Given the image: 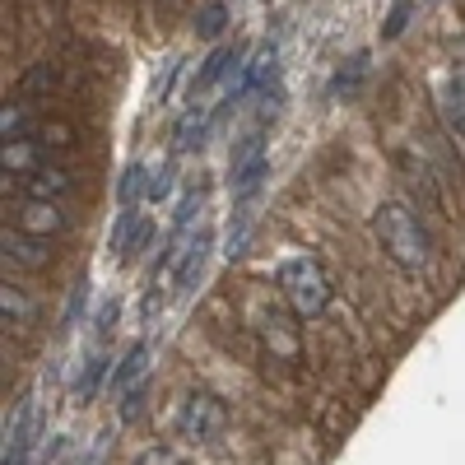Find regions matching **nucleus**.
Masks as SVG:
<instances>
[{
  "label": "nucleus",
  "instance_id": "1",
  "mask_svg": "<svg viewBox=\"0 0 465 465\" xmlns=\"http://www.w3.org/2000/svg\"><path fill=\"white\" fill-rule=\"evenodd\" d=\"M372 232H377L381 252L391 256V265L405 270V275H419L429 265V228H423V219L405 201H381L372 210Z\"/></svg>",
  "mask_w": 465,
  "mask_h": 465
},
{
  "label": "nucleus",
  "instance_id": "2",
  "mask_svg": "<svg viewBox=\"0 0 465 465\" xmlns=\"http://www.w3.org/2000/svg\"><path fill=\"white\" fill-rule=\"evenodd\" d=\"M275 284H280L289 312L298 322H312V317H322L326 307H331V280H326L322 261L307 256V252H289L275 265Z\"/></svg>",
  "mask_w": 465,
  "mask_h": 465
},
{
  "label": "nucleus",
  "instance_id": "3",
  "mask_svg": "<svg viewBox=\"0 0 465 465\" xmlns=\"http://www.w3.org/2000/svg\"><path fill=\"white\" fill-rule=\"evenodd\" d=\"M270 177V153H265V135L247 131L238 144H232V159H228V191H232V205H252L256 191Z\"/></svg>",
  "mask_w": 465,
  "mask_h": 465
},
{
  "label": "nucleus",
  "instance_id": "4",
  "mask_svg": "<svg viewBox=\"0 0 465 465\" xmlns=\"http://www.w3.org/2000/svg\"><path fill=\"white\" fill-rule=\"evenodd\" d=\"M223 429H228V405L214 391H201V386H196V391L182 396V405H177V433L186 442L210 447V442L223 438Z\"/></svg>",
  "mask_w": 465,
  "mask_h": 465
},
{
  "label": "nucleus",
  "instance_id": "5",
  "mask_svg": "<svg viewBox=\"0 0 465 465\" xmlns=\"http://www.w3.org/2000/svg\"><path fill=\"white\" fill-rule=\"evenodd\" d=\"M153 238V219H144L140 210H122V219L112 223V256L116 261H135Z\"/></svg>",
  "mask_w": 465,
  "mask_h": 465
},
{
  "label": "nucleus",
  "instance_id": "6",
  "mask_svg": "<svg viewBox=\"0 0 465 465\" xmlns=\"http://www.w3.org/2000/svg\"><path fill=\"white\" fill-rule=\"evenodd\" d=\"M33 438H37V410H33V401H19V410L5 423V460L0 465H28Z\"/></svg>",
  "mask_w": 465,
  "mask_h": 465
},
{
  "label": "nucleus",
  "instance_id": "7",
  "mask_svg": "<svg viewBox=\"0 0 465 465\" xmlns=\"http://www.w3.org/2000/svg\"><path fill=\"white\" fill-rule=\"evenodd\" d=\"M438 107H442L447 131L465 144V61H456V65L447 70V80L438 84Z\"/></svg>",
  "mask_w": 465,
  "mask_h": 465
},
{
  "label": "nucleus",
  "instance_id": "8",
  "mask_svg": "<svg viewBox=\"0 0 465 465\" xmlns=\"http://www.w3.org/2000/svg\"><path fill=\"white\" fill-rule=\"evenodd\" d=\"M65 210L56 201H24L19 210V232H28V238H56V232H65Z\"/></svg>",
  "mask_w": 465,
  "mask_h": 465
},
{
  "label": "nucleus",
  "instance_id": "9",
  "mask_svg": "<svg viewBox=\"0 0 465 465\" xmlns=\"http://www.w3.org/2000/svg\"><path fill=\"white\" fill-rule=\"evenodd\" d=\"M19 186H24L28 201H56V205H61V196H70V191H74V173L47 163V168H37V173L19 177Z\"/></svg>",
  "mask_w": 465,
  "mask_h": 465
},
{
  "label": "nucleus",
  "instance_id": "10",
  "mask_svg": "<svg viewBox=\"0 0 465 465\" xmlns=\"http://www.w3.org/2000/svg\"><path fill=\"white\" fill-rule=\"evenodd\" d=\"M265 80H275V47H261L252 61H242V74H238V84H232L228 103L238 107V103H242V98H252Z\"/></svg>",
  "mask_w": 465,
  "mask_h": 465
},
{
  "label": "nucleus",
  "instance_id": "11",
  "mask_svg": "<svg viewBox=\"0 0 465 465\" xmlns=\"http://www.w3.org/2000/svg\"><path fill=\"white\" fill-rule=\"evenodd\" d=\"M210 107H201V103H191L182 116H177V126H173V149L177 153H191V149H201L205 144V135H210Z\"/></svg>",
  "mask_w": 465,
  "mask_h": 465
},
{
  "label": "nucleus",
  "instance_id": "12",
  "mask_svg": "<svg viewBox=\"0 0 465 465\" xmlns=\"http://www.w3.org/2000/svg\"><path fill=\"white\" fill-rule=\"evenodd\" d=\"M140 381H149V344H144V340H135V344L126 349V359L112 368V391H116V401H122L126 391H135Z\"/></svg>",
  "mask_w": 465,
  "mask_h": 465
},
{
  "label": "nucleus",
  "instance_id": "13",
  "mask_svg": "<svg viewBox=\"0 0 465 465\" xmlns=\"http://www.w3.org/2000/svg\"><path fill=\"white\" fill-rule=\"evenodd\" d=\"M5 265H15V270H43L52 256H47V242L43 238H28V232H5Z\"/></svg>",
  "mask_w": 465,
  "mask_h": 465
},
{
  "label": "nucleus",
  "instance_id": "14",
  "mask_svg": "<svg viewBox=\"0 0 465 465\" xmlns=\"http://www.w3.org/2000/svg\"><path fill=\"white\" fill-rule=\"evenodd\" d=\"M43 153H47V144L37 135L33 140H15V144L0 149V168H5V177H28V173L43 168Z\"/></svg>",
  "mask_w": 465,
  "mask_h": 465
},
{
  "label": "nucleus",
  "instance_id": "15",
  "mask_svg": "<svg viewBox=\"0 0 465 465\" xmlns=\"http://www.w3.org/2000/svg\"><path fill=\"white\" fill-rule=\"evenodd\" d=\"M238 65H242V52H238V47H214V52L201 61V74L191 80V98L205 94V89H214L223 74H228V70H238Z\"/></svg>",
  "mask_w": 465,
  "mask_h": 465
},
{
  "label": "nucleus",
  "instance_id": "16",
  "mask_svg": "<svg viewBox=\"0 0 465 465\" xmlns=\"http://www.w3.org/2000/svg\"><path fill=\"white\" fill-rule=\"evenodd\" d=\"M33 135H37V112L24 98L5 103V112H0V140L15 144V140H33Z\"/></svg>",
  "mask_w": 465,
  "mask_h": 465
},
{
  "label": "nucleus",
  "instance_id": "17",
  "mask_svg": "<svg viewBox=\"0 0 465 465\" xmlns=\"http://www.w3.org/2000/svg\"><path fill=\"white\" fill-rule=\"evenodd\" d=\"M293 322H298L293 312H289V317H284V312H270V317H265V344L275 349L280 359H289V363L298 359V331H293Z\"/></svg>",
  "mask_w": 465,
  "mask_h": 465
},
{
  "label": "nucleus",
  "instance_id": "18",
  "mask_svg": "<svg viewBox=\"0 0 465 465\" xmlns=\"http://www.w3.org/2000/svg\"><path fill=\"white\" fill-rule=\"evenodd\" d=\"M56 84H61V70L52 61H37V65H28L19 74V98L24 103L28 98H47V94H56Z\"/></svg>",
  "mask_w": 465,
  "mask_h": 465
},
{
  "label": "nucleus",
  "instance_id": "19",
  "mask_svg": "<svg viewBox=\"0 0 465 465\" xmlns=\"http://www.w3.org/2000/svg\"><path fill=\"white\" fill-rule=\"evenodd\" d=\"M191 28H196V37L214 43L219 33H228V5L223 0H205V5L196 10V19H191Z\"/></svg>",
  "mask_w": 465,
  "mask_h": 465
},
{
  "label": "nucleus",
  "instance_id": "20",
  "mask_svg": "<svg viewBox=\"0 0 465 465\" xmlns=\"http://www.w3.org/2000/svg\"><path fill=\"white\" fill-rule=\"evenodd\" d=\"M112 368H107V359L103 354H89L84 359V368H80V377H74V396H80L84 405L98 396V386H103V377H107Z\"/></svg>",
  "mask_w": 465,
  "mask_h": 465
},
{
  "label": "nucleus",
  "instance_id": "21",
  "mask_svg": "<svg viewBox=\"0 0 465 465\" xmlns=\"http://www.w3.org/2000/svg\"><path fill=\"white\" fill-rule=\"evenodd\" d=\"M144 186H149V173H144V163H126V173H122V182H116V205H135V201H144Z\"/></svg>",
  "mask_w": 465,
  "mask_h": 465
},
{
  "label": "nucleus",
  "instance_id": "22",
  "mask_svg": "<svg viewBox=\"0 0 465 465\" xmlns=\"http://www.w3.org/2000/svg\"><path fill=\"white\" fill-rule=\"evenodd\" d=\"M368 61H372L368 52H354V56L340 65V74H335V84H331V89H335V94H354V89L363 84V74H368Z\"/></svg>",
  "mask_w": 465,
  "mask_h": 465
},
{
  "label": "nucleus",
  "instance_id": "23",
  "mask_svg": "<svg viewBox=\"0 0 465 465\" xmlns=\"http://www.w3.org/2000/svg\"><path fill=\"white\" fill-rule=\"evenodd\" d=\"M28 312H33V307H28L24 289L5 280V289H0V317H5V326H19V322H24Z\"/></svg>",
  "mask_w": 465,
  "mask_h": 465
},
{
  "label": "nucleus",
  "instance_id": "24",
  "mask_svg": "<svg viewBox=\"0 0 465 465\" xmlns=\"http://www.w3.org/2000/svg\"><path fill=\"white\" fill-rule=\"evenodd\" d=\"M410 15H414V0H396L391 15L381 19V43H396V37L405 33V24H410Z\"/></svg>",
  "mask_w": 465,
  "mask_h": 465
},
{
  "label": "nucleus",
  "instance_id": "25",
  "mask_svg": "<svg viewBox=\"0 0 465 465\" xmlns=\"http://www.w3.org/2000/svg\"><path fill=\"white\" fill-rule=\"evenodd\" d=\"M144 396H149V381H140L135 391H126L122 401H116V419H122V423H135L140 410H144Z\"/></svg>",
  "mask_w": 465,
  "mask_h": 465
},
{
  "label": "nucleus",
  "instance_id": "26",
  "mask_svg": "<svg viewBox=\"0 0 465 465\" xmlns=\"http://www.w3.org/2000/svg\"><path fill=\"white\" fill-rule=\"evenodd\" d=\"M247 232H252V219H247V205H238V214H232V228H228V256H242Z\"/></svg>",
  "mask_w": 465,
  "mask_h": 465
},
{
  "label": "nucleus",
  "instance_id": "27",
  "mask_svg": "<svg viewBox=\"0 0 465 465\" xmlns=\"http://www.w3.org/2000/svg\"><path fill=\"white\" fill-rule=\"evenodd\" d=\"M168 191H173V168H153L149 173V186H144V201H168Z\"/></svg>",
  "mask_w": 465,
  "mask_h": 465
},
{
  "label": "nucleus",
  "instance_id": "28",
  "mask_svg": "<svg viewBox=\"0 0 465 465\" xmlns=\"http://www.w3.org/2000/svg\"><path fill=\"white\" fill-rule=\"evenodd\" d=\"M135 465H186L173 447H149V451H140L135 456Z\"/></svg>",
  "mask_w": 465,
  "mask_h": 465
},
{
  "label": "nucleus",
  "instance_id": "29",
  "mask_svg": "<svg viewBox=\"0 0 465 465\" xmlns=\"http://www.w3.org/2000/svg\"><path fill=\"white\" fill-rule=\"evenodd\" d=\"M84 293H89V284L80 280V284H74V298H70V307H65V317H61V326H74V317H80V307H84Z\"/></svg>",
  "mask_w": 465,
  "mask_h": 465
}]
</instances>
